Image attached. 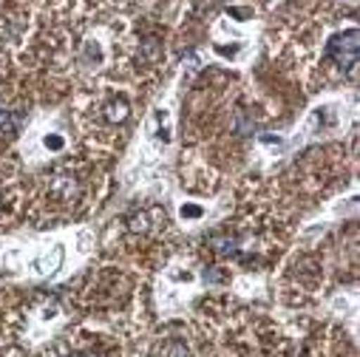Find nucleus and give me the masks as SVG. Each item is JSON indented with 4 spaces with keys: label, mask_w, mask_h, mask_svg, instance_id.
<instances>
[{
    "label": "nucleus",
    "mask_w": 360,
    "mask_h": 357,
    "mask_svg": "<svg viewBox=\"0 0 360 357\" xmlns=\"http://www.w3.org/2000/svg\"><path fill=\"white\" fill-rule=\"evenodd\" d=\"M77 193H79V188H77V182L71 176H54L51 178V196L57 202H74Z\"/></svg>",
    "instance_id": "obj_2"
},
{
    "label": "nucleus",
    "mask_w": 360,
    "mask_h": 357,
    "mask_svg": "<svg viewBox=\"0 0 360 357\" xmlns=\"http://www.w3.org/2000/svg\"><path fill=\"white\" fill-rule=\"evenodd\" d=\"M71 357H94V354H71Z\"/></svg>",
    "instance_id": "obj_8"
},
{
    "label": "nucleus",
    "mask_w": 360,
    "mask_h": 357,
    "mask_svg": "<svg viewBox=\"0 0 360 357\" xmlns=\"http://www.w3.org/2000/svg\"><path fill=\"white\" fill-rule=\"evenodd\" d=\"M105 117L111 119V122H122L125 117H128V105L120 100V103H108L105 105Z\"/></svg>",
    "instance_id": "obj_4"
},
{
    "label": "nucleus",
    "mask_w": 360,
    "mask_h": 357,
    "mask_svg": "<svg viewBox=\"0 0 360 357\" xmlns=\"http://www.w3.org/2000/svg\"><path fill=\"white\" fill-rule=\"evenodd\" d=\"M0 131H4V134L18 131V119H15L12 111H6V108H0Z\"/></svg>",
    "instance_id": "obj_5"
},
{
    "label": "nucleus",
    "mask_w": 360,
    "mask_h": 357,
    "mask_svg": "<svg viewBox=\"0 0 360 357\" xmlns=\"http://www.w3.org/2000/svg\"><path fill=\"white\" fill-rule=\"evenodd\" d=\"M205 281H224L221 273H205Z\"/></svg>",
    "instance_id": "obj_6"
},
{
    "label": "nucleus",
    "mask_w": 360,
    "mask_h": 357,
    "mask_svg": "<svg viewBox=\"0 0 360 357\" xmlns=\"http://www.w3.org/2000/svg\"><path fill=\"white\" fill-rule=\"evenodd\" d=\"M162 357H191V349L182 340H167L162 349Z\"/></svg>",
    "instance_id": "obj_3"
},
{
    "label": "nucleus",
    "mask_w": 360,
    "mask_h": 357,
    "mask_svg": "<svg viewBox=\"0 0 360 357\" xmlns=\"http://www.w3.org/2000/svg\"><path fill=\"white\" fill-rule=\"evenodd\" d=\"M199 213H202L199 207H185V210H182V216H199Z\"/></svg>",
    "instance_id": "obj_7"
},
{
    "label": "nucleus",
    "mask_w": 360,
    "mask_h": 357,
    "mask_svg": "<svg viewBox=\"0 0 360 357\" xmlns=\"http://www.w3.org/2000/svg\"><path fill=\"white\" fill-rule=\"evenodd\" d=\"M326 57H332L340 68L352 71V68L357 65V32L349 29L346 34L332 37V43L326 46Z\"/></svg>",
    "instance_id": "obj_1"
}]
</instances>
